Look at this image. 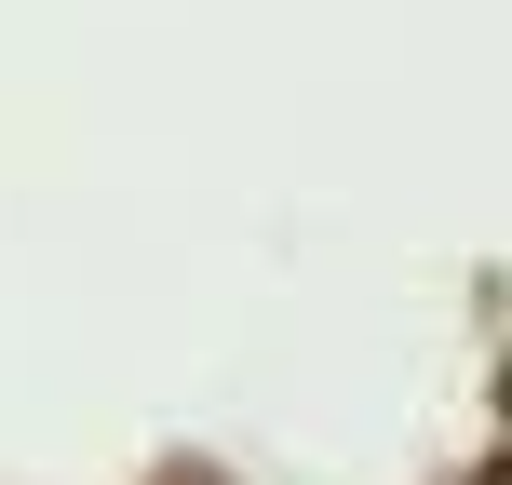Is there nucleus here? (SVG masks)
<instances>
[]
</instances>
